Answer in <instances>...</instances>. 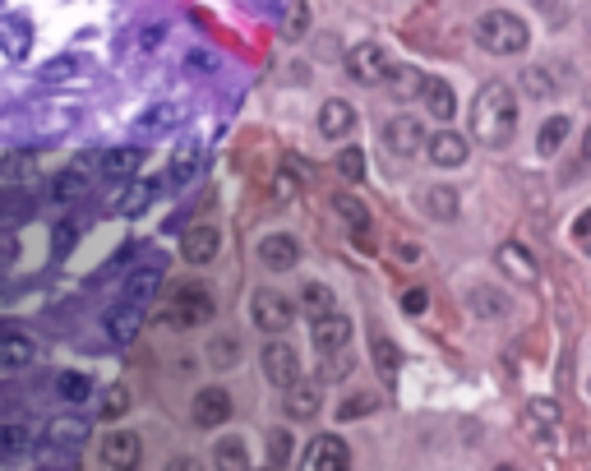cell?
<instances>
[{
    "mask_svg": "<svg viewBox=\"0 0 591 471\" xmlns=\"http://www.w3.org/2000/svg\"><path fill=\"white\" fill-rule=\"evenodd\" d=\"M513 130H518V93L504 79L481 84L476 88V102H471V134L485 148H504L513 139Z\"/></svg>",
    "mask_w": 591,
    "mask_h": 471,
    "instance_id": "6da1fadb",
    "label": "cell"
},
{
    "mask_svg": "<svg viewBox=\"0 0 591 471\" xmlns=\"http://www.w3.org/2000/svg\"><path fill=\"white\" fill-rule=\"evenodd\" d=\"M476 42L490 56H518V51H527V24L508 10H485L476 19Z\"/></svg>",
    "mask_w": 591,
    "mask_h": 471,
    "instance_id": "7a4b0ae2",
    "label": "cell"
},
{
    "mask_svg": "<svg viewBox=\"0 0 591 471\" xmlns=\"http://www.w3.org/2000/svg\"><path fill=\"white\" fill-rule=\"evenodd\" d=\"M213 296H208L199 282H185V287H176V296H171V305L162 310V324L167 328H199V324H213Z\"/></svg>",
    "mask_w": 591,
    "mask_h": 471,
    "instance_id": "3957f363",
    "label": "cell"
},
{
    "mask_svg": "<svg viewBox=\"0 0 591 471\" xmlns=\"http://www.w3.org/2000/svg\"><path fill=\"white\" fill-rule=\"evenodd\" d=\"M301 471H351V448L342 435H314L301 458Z\"/></svg>",
    "mask_w": 591,
    "mask_h": 471,
    "instance_id": "277c9868",
    "label": "cell"
},
{
    "mask_svg": "<svg viewBox=\"0 0 591 471\" xmlns=\"http://www.w3.org/2000/svg\"><path fill=\"white\" fill-rule=\"evenodd\" d=\"M388 51L379 47V42H361V47H351L347 51V74L356 79V84H384L388 79Z\"/></svg>",
    "mask_w": 591,
    "mask_h": 471,
    "instance_id": "5b68a950",
    "label": "cell"
},
{
    "mask_svg": "<svg viewBox=\"0 0 591 471\" xmlns=\"http://www.w3.org/2000/svg\"><path fill=\"white\" fill-rule=\"evenodd\" d=\"M250 319L264 328V333H287L291 319H296V310H291V301L287 296H278V291H254Z\"/></svg>",
    "mask_w": 591,
    "mask_h": 471,
    "instance_id": "8992f818",
    "label": "cell"
},
{
    "mask_svg": "<svg viewBox=\"0 0 591 471\" xmlns=\"http://www.w3.org/2000/svg\"><path fill=\"white\" fill-rule=\"evenodd\" d=\"M0 51H5V61H28V51H33V19L28 14H0Z\"/></svg>",
    "mask_w": 591,
    "mask_h": 471,
    "instance_id": "52a82bcc",
    "label": "cell"
},
{
    "mask_svg": "<svg viewBox=\"0 0 591 471\" xmlns=\"http://www.w3.org/2000/svg\"><path fill=\"white\" fill-rule=\"evenodd\" d=\"M190 416L199 430H218V425L231 421V393L227 388H199L190 402Z\"/></svg>",
    "mask_w": 591,
    "mask_h": 471,
    "instance_id": "ba28073f",
    "label": "cell"
},
{
    "mask_svg": "<svg viewBox=\"0 0 591 471\" xmlns=\"http://www.w3.org/2000/svg\"><path fill=\"white\" fill-rule=\"evenodd\" d=\"M522 425H527V435L536 448H550L555 444V430H559V402L555 398H531L527 402V416H522Z\"/></svg>",
    "mask_w": 591,
    "mask_h": 471,
    "instance_id": "9c48e42d",
    "label": "cell"
},
{
    "mask_svg": "<svg viewBox=\"0 0 591 471\" xmlns=\"http://www.w3.org/2000/svg\"><path fill=\"white\" fill-rule=\"evenodd\" d=\"M495 264L504 278H513L518 287H536V278H541V268H536V259H531L527 250H522L518 241H504L495 250Z\"/></svg>",
    "mask_w": 591,
    "mask_h": 471,
    "instance_id": "30bf717a",
    "label": "cell"
},
{
    "mask_svg": "<svg viewBox=\"0 0 591 471\" xmlns=\"http://www.w3.org/2000/svg\"><path fill=\"white\" fill-rule=\"evenodd\" d=\"M139 458H144V444H139L134 430H111V435L102 439V462H107V467L134 471L139 467Z\"/></svg>",
    "mask_w": 591,
    "mask_h": 471,
    "instance_id": "8fae6325",
    "label": "cell"
},
{
    "mask_svg": "<svg viewBox=\"0 0 591 471\" xmlns=\"http://www.w3.org/2000/svg\"><path fill=\"white\" fill-rule=\"evenodd\" d=\"M467 139H462L458 130H439V134H425V157L435 162L439 171H448V167H462L467 162Z\"/></svg>",
    "mask_w": 591,
    "mask_h": 471,
    "instance_id": "7c38bea8",
    "label": "cell"
},
{
    "mask_svg": "<svg viewBox=\"0 0 591 471\" xmlns=\"http://www.w3.org/2000/svg\"><path fill=\"white\" fill-rule=\"evenodd\" d=\"M282 411H287L291 421H314L324 411V388L314 384V379H296L287 388V398H282Z\"/></svg>",
    "mask_w": 591,
    "mask_h": 471,
    "instance_id": "4fadbf2b",
    "label": "cell"
},
{
    "mask_svg": "<svg viewBox=\"0 0 591 471\" xmlns=\"http://www.w3.org/2000/svg\"><path fill=\"white\" fill-rule=\"evenodd\" d=\"M185 116H190L185 102H153L148 111L134 116V134H148V139H153V134H167V130H176V125H185Z\"/></svg>",
    "mask_w": 591,
    "mask_h": 471,
    "instance_id": "5bb4252c",
    "label": "cell"
},
{
    "mask_svg": "<svg viewBox=\"0 0 591 471\" xmlns=\"http://www.w3.org/2000/svg\"><path fill=\"white\" fill-rule=\"evenodd\" d=\"M264 375L278 388L296 384V379H301V356H296V347H287V342H268L264 347Z\"/></svg>",
    "mask_w": 591,
    "mask_h": 471,
    "instance_id": "9a60e30c",
    "label": "cell"
},
{
    "mask_svg": "<svg viewBox=\"0 0 591 471\" xmlns=\"http://www.w3.org/2000/svg\"><path fill=\"white\" fill-rule=\"evenodd\" d=\"M351 342V319L347 314H324V319H314V351L319 356H338V351H347Z\"/></svg>",
    "mask_w": 591,
    "mask_h": 471,
    "instance_id": "2e32d148",
    "label": "cell"
},
{
    "mask_svg": "<svg viewBox=\"0 0 591 471\" xmlns=\"http://www.w3.org/2000/svg\"><path fill=\"white\" fill-rule=\"evenodd\" d=\"M222 250V231L218 227H208V222H199V227H190L181 236V254H185V264H213Z\"/></svg>",
    "mask_w": 591,
    "mask_h": 471,
    "instance_id": "e0dca14e",
    "label": "cell"
},
{
    "mask_svg": "<svg viewBox=\"0 0 591 471\" xmlns=\"http://www.w3.org/2000/svg\"><path fill=\"white\" fill-rule=\"evenodd\" d=\"M259 264L268 268V273H291V268L301 264V245H296V236H264L259 241Z\"/></svg>",
    "mask_w": 591,
    "mask_h": 471,
    "instance_id": "ac0fdd59",
    "label": "cell"
},
{
    "mask_svg": "<svg viewBox=\"0 0 591 471\" xmlns=\"http://www.w3.org/2000/svg\"><path fill=\"white\" fill-rule=\"evenodd\" d=\"M333 213L351 227V241L361 245V254H370V208L361 199H351V194H333Z\"/></svg>",
    "mask_w": 591,
    "mask_h": 471,
    "instance_id": "d6986e66",
    "label": "cell"
},
{
    "mask_svg": "<svg viewBox=\"0 0 591 471\" xmlns=\"http://www.w3.org/2000/svg\"><path fill=\"white\" fill-rule=\"evenodd\" d=\"M384 139H388L393 153L411 157V153H421L425 148V125L416 121V116H393V121L384 125Z\"/></svg>",
    "mask_w": 591,
    "mask_h": 471,
    "instance_id": "ffe728a7",
    "label": "cell"
},
{
    "mask_svg": "<svg viewBox=\"0 0 591 471\" xmlns=\"http://www.w3.org/2000/svg\"><path fill=\"white\" fill-rule=\"evenodd\" d=\"M416 102H425V111H430V116H439V121H448V116L458 111L453 84H448V79H435V74H425V79H421V93H416Z\"/></svg>",
    "mask_w": 591,
    "mask_h": 471,
    "instance_id": "44dd1931",
    "label": "cell"
},
{
    "mask_svg": "<svg viewBox=\"0 0 591 471\" xmlns=\"http://www.w3.org/2000/svg\"><path fill=\"white\" fill-rule=\"evenodd\" d=\"M139 324H144V314H139V305H116V310H107V319H102V328H107V338L116 342V347H130L134 338H139Z\"/></svg>",
    "mask_w": 591,
    "mask_h": 471,
    "instance_id": "7402d4cb",
    "label": "cell"
},
{
    "mask_svg": "<svg viewBox=\"0 0 591 471\" xmlns=\"http://www.w3.org/2000/svg\"><path fill=\"white\" fill-rule=\"evenodd\" d=\"M351 130H356V111H351V102L328 97L324 107H319V134H324V139H347Z\"/></svg>",
    "mask_w": 591,
    "mask_h": 471,
    "instance_id": "603a6c76",
    "label": "cell"
},
{
    "mask_svg": "<svg viewBox=\"0 0 591 471\" xmlns=\"http://www.w3.org/2000/svg\"><path fill=\"white\" fill-rule=\"evenodd\" d=\"M97 167L102 176H121V181H134V171L144 167V148H107V153H97Z\"/></svg>",
    "mask_w": 591,
    "mask_h": 471,
    "instance_id": "cb8c5ba5",
    "label": "cell"
},
{
    "mask_svg": "<svg viewBox=\"0 0 591 471\" xmlns=\"http://www.w3.org/2000/svg\"><path fill=\"white\" fill-rule=\"evenodd\" d=\"M213 467H218V471H254L245 439L241 435H222L218 444H213Z\"/></svg>",
    "mask_w": 591,
    "mask_h": 471,
    "instance_id": "d4e9b609",
    "label": "cell"
},
{
    "mask_svg": "<svg viewBox=\"0 0 591 471\" xmlns=\"http://www.w3.org/2000/svg\"><path fill=\"white\" fill-rule=\"evenodd\" d=\"M33 356L37 342L28 333H0V365L5 370H24V365H33Z\"/></svg>",
    "mask_w": 591,
    "mask_h": 471,
    "instance_id": "484cf974",
    "label": "cell"
},
{
    "mask_svg": "<svg viewBox=\"0 0 591 471\" xmlns=\"http://www.w3.org/2000/svg\"><path fill=\"white\" fill-rule=\"evenodd\" d=\"M421 208L435 222H453V218H458V190H448V185H430V190L421 194Z\"/></svg>",
    "mask_w": 591,
    "mask_h": 471,
    "instance_id": "4316f807",
    "label": "cell"
},
{
    "mask_svg": "<svg viewBox=\"0 0 591 471\" xmlns=\"http://www.w3.org/2000/svg\"><path fill=\"white\" fill-rule=\"evenodd\" d=\"M157 194H162V181H130V190L121 194V213L125 218H139V213H144V208H153V199Z\"/></svg>",
    "mask_w": 591,
    "mask_h": 471,
    "instance_id": "83f0119b",
    "label": "cell"
},
{
    "mask_svg": "<svg viewBox=\"0 0 591 471\" xmlns=\"http://www.w3.org/2000/svg\"><path fill=\"white\" fill-rule=\"evenodd\" d=\"M296 310L310 314V319H324V314H333V291L324 282H305L301 296H296Z\"/></svg>",
    "mask_w": 591,
    "mask_h": 471,
    "instance_id": "f1b7e54d",
    "label": "cell"
},
{
    "mask_svg": "<svg viewBox=\"0 0 591 471\" xmlns=\"http://www.w3.org/2000/svg\"><path fill=\"white\" fill-rule=\"evenodd\" d=\"M467 310L476 314V319H504V314H508V296H499L495 287H476L467 296Z\"/></svg>",
    "mask_w": 591,
    "mask_h": 471,
    "instance_id": "f546056e",
    "label": "cell"
},
{
    "mask_svg": "<svg viewBox=\"0 0 591 471\" xmlns=\"http://www.w3.org/2000/svg\"><path fill=\"white\" fill-rule=\"evenodd\" d=\"M421 79H425V74L416 70V65H388L384 84L393 88V97H398V102H411V97L421 93Z\"/></svg>",
    "mask_w": 591,
    "mask_h": 471,
    "instance_id": "4dcf8cb0",
    "label": "cell"
},
{
    "mask_svg": "<svg viewBox=\"0 0 591 471\" xmlns=\"http://www.w3.org/2000/svg\"><path fill=\"white\" fill-rule=\"evenodd\" d=\"M84 194H88L84 171H61V176H51V199H56V204H79Z\"/></svg>",
    "mask_w": 591,
    "mask_h": 471,
    "instance_id": "1f68e13d",
    "label": "cell"
},
{
    "mask_svg": "<svg viewBox=\"0 0 591 471\" xmlns=\"http://www.w3.org/2000/svg\"><path fill=\"white\" fill-rule=\"evenodd\" d=\"M568 130H573V121H568V116H550V121L541 125V134H536V153H541V157H555L559 148H564Z\"/></svg>",
    "mask_w": 591,
    "mask_h": 471,
    "instance_id": "d6a6232c",
    "label": "cell"
},
{
    "mask_svg": "<svg viewBox=\"0 0 591 471\" xmlns=\"http://www.w3.org/2000/svg\"><path fill=\"white\" fill-rule=\"evenodd\" d=\"M199 167H204V148L199 144H181L176 153H171V181L176 185H185Z\"/></svg>",
    "mask_w": 591,
    "mask_h": 471,
    "instance_id": "836d02e7",
    "label": "cell"
},
{
    "mask_svg": "<svg viewBox=\"0 0 591 471\" xmlns=\"http://www.w3.org/2000/svg\"><path fill=\"white\" fill-rule=\"evenodd\" d=\"M37 74H42L47 84H70V79H79V74H84V61H79L74 51H65V56H51V61L42 65Z\"/></svg>",
    "mask_w": 591,
    "mask_h": 471,
    "instance_id": "e575fe53",
    "label": "cell"
},
{
    "mask_svg": "<svg viewBox=\"0 0 591 471\" xmlns=\"http://www.w3.org/2000/svg\"><path fill=\"white\" fill-rule=\"evenodd\" d=\"M56 398L61 402H88L93 398V379L79 375V370H61V375H56Z\"/></svg>",
    "mask_w": 591,
    "mask_h": 471,
    "instance_id": "d590c367",
    "label": "cell"
},
{
    "mask_svg": "<svg viewBox=\"0 0 591 471\" xmlns=\"http://www.w3.org/2000/svg\"><path fill=\"white\" fill-rule=\"evenodd\" d=\"M157 268H144V273H130L125 278V305H144V301H153L157 296Z\"/></svg>",
    "mask_w": 591,
    "mask_h": 471,
    "instance_id": "8d00e7d4",
    "label": "cell"
},
{
    "mask_svg": "<svg viewBox=\"0 0 591 471\" xmlns=\"http://www.w3.org/2000/svg\"><path fill=\"white\" fill-rule=\"evenodd\" d=\"M33 448V430L28 425H0V453L5 458H24Z\"/></svg>",
    "mask_w": 591,
    "mask_h": 471,
    "instance_id": "74e56055",
    "label": "cell"
},
{
    "mask_svg": "<svg viewBox=\"0 0 591 471\" xmlns=\"http://www.w3.org/2000/svg\"><path fill=\"white\" fill-rule=\"evenodd\" d=\"M370 356H374V365H379V375H384V379H398V365H402L398 342L374 338V342H370Z\"/></svg>",
    "mask_w": 591,
    "mask_h": 471,
    "instance_id": "f35d334b",
    "label": "cell"
},
{
    "mask_svg": "<svg viewBox=\"0 0 591 471\" xmlns=\"http://www.w3.org/2000/svg\"><path fill=\"white\" fill-rule=\"evenodd\" d=\"M125 411H130V388H125V384L102 388V402H97V416H102V421H116V416H125Z\"/></svg>",
    "mask_w": 591,
    "mask_h": 471,
    "instance_id": "ab89813d",
    "label": "cell"
},
{
    "mask_svg": "<svg viewBox=\"0 0 591 471\" xmlns=\"http://www.w3.org/2000/svg\"><path fill=\"white\" fill-rule=\"evenodd\" d=\"M236 361H241V342H236V338H213V342H208V365L231 370Z\"/></svg>",
    "mask_w": 591,
    "mask_h": 471,
    "instance_id": "60d3db41",
    "label": "cell"
},
{
    "mask_svg": "<svg viewBox=\"0 0 591 471\" xmlns=\"http://www.w3.org/2000/svg\"><path fill=\"white\" fill-rule=\"evenodd\" d=\"M522 88L531 97H555V74H545V65H527L522 70Z\"/></svg>",
    "mask_w": 591,
    "mask_h": 471,
    "instance_id": "b9f144b4",
    "label": "cell"
},
{
    "mask_svg": "<svg viewBox=\"0 0 591 471\" xmlns=\"http://www.w3.org/2000/svg\"><path fill=\"white\" fill-rule=\"evenodd\" d=\"M33 162H37V157L28 153V148H24V153H5V157H0V176H5V181H24L28 171H33Z\"/></svg>",
    "mask_w": 591,
    "mask_h": 471,
    "instance_id": "7bdbcfd3",
    "label": "cell"
},
{
    "mask_svg": "<svg viewBox=\"0 0 591 471\" xmlns=\"http://www.w3.org/2000/svg\"><path fill=\"white\" fill-rule=\"evenodd\" d=\"M370 411H379V398H374V393H351L338 407V421H356V416H370Z\"/></svg>",
    "mask_w": 591,
    "mask_h": 471,
    "instance_id": "ee69618b",
    "label": "cell"
},
{
    "mask_svg": "<svg viewBox=\"0 0 591 471\" xmlns=\"http://www.w3.org/2000/svg\"><path fill=\"white\" fill-rule=\"evenodd\" d=\"M338 171L347 176L351 185H361L365 181V153H361V148H342V153H338Z\"/></svg>",
    "mask_w": 591,
    "mask_h": 471,
    "instance_id": "f6af8a7d",
    "label": "cell"
},
{
    "mask_svg": "<svg viewBox=\"0 0 591 471\" xmlns=\"http://www.w3.org/2000/svg\"><path fill=\"white\" fill-rule=\"evenodd\" d=\"M268 458H273V467H287V458H291V435L287 430H268Z\"/></svg>",
    "mask_w": 591,
    "mask_h": 471,
    "instance_id": "bcb514c9",
    "label": "cell"
},
{
    "mask_svg": "<svg viewBox=\"0 0 591 471\" xmlns=\"http://www.w3.org/2000/svg\"><path fill=\"white\" fill-rule=\"evenodd\" d=\"M351 370H356V356L338 351V356H324V370H319V379H347Z\"/></svg>",
    "mask_w": 591,
    "mask_h": 471,
    "instance_id": "7dc6e473",
    "label": "cell"
},
{
    "mask_svg": "<svg viewBox=\"0 0 591 471\" xmlns=\"http://www.w3.org/2000/svg\"><path fill=\"white\" fill-rule=\"evenodd\" d=\"M51 439H56V444H79V439H84V425L79 421H51Z\"/></svg>",
    "mask_w": 591,
    "mask_h": 471,
    "instance_id": "c3c4849f",
    "label": "cell"
},
{
    "mask_svg": "<svg viewBox=\"0 0 591 471\" xmlns=\"http://www.w3.org/2000/svg\"><path fill=\"white\" fill-rule=\"evenodd\" d=\"M305 24H310V10H305V5H291L287 19H282V33H287V37H301Z\"/></svg>",
    "mask_w": 591,
    "mask_h": 471,
    "instance_id": "681fc988",
    "label": "cell"
},
{
    "mask_svg": "<svg viewBox=\"0 0 591 471\" xmlns=\"http://www.w3.org/2000/svg\"><path fill=\"white\" fill-rule=\"evenodd\" d=\"M425 305H430V296H425V291H421V287H411V291H407V296H402V310H407V314H421V310H425Z\"/></svg>",
    "mask_w": 591,
    "mask_h": 471,
    "instance_id": "f907efd6",
    "label": "cell"
},
{
    "mask_svg": "<svg viewBox=\"0 0 591 471\" xmlns=\"http://www.w3.org/2000/svg\"><path fill=\"white\" fill-rule=\"evenodd\" d=\"M185 65H190L194 74H208V70H213V56H208V51H190V56H185Z\"/></svg>",
    "mask_w": 591,
    "mask_h": 471,
    "instance_id": "816d5d0a",
    "label": "cell"
},
{
    "mask_svg": "<svg viewBox=\"0 0 591 471\" xmlns=\"http://www.w3.org/2000/svg\"><path fill=\"white\" fill-rule=\"evenodd\" d=\"M398 259H402V264H416V259H421V245H416V241H402V245H398Z\"/></svg>",
    "mask_w": 591,
    "mask_h": 471,
    "instance_id": "f5cc1de1",
    "label": "cell"
},
{
    "mask_svg": "<svg viewBox=\"0 0 591 471\" xmlns=\"http://www.w3.org/2000/svg\"><path fill=\"white\" fill-rule=\"evenodd\" d=\"M167 471H204V462H199V458H171Z\"/></svg>",
    "mask_w": 591,
    "mask_h": 471,
    "instance_id": "db71d44e",
    "label": "cell"
},
{
    "mask_svg": "<svg viewBox=\"0 0 591 471\" xmlns=\"http://www.w3.org/2000/svg\"><path fill=\"white\" fill-rule=\"evenodd\" d=\"M70 245H74V227L61 222V227H56V250H70Z\"/></svg>",
    "mask_w": 591,
    "mask_h": 471,
    "instance_id": "11a10c76",
    "label": "cell"
},
{
    "mask_svg": "<svg viewBox=\"0 0 591 471\" xmlns=\"http://www.w3.org/2000/svg\"><path fill=\"white\" fill-rule=\"evenodd\" d=\"M139 42H144V47H157V42H162V24H144V37H139Z\"/></svg>",
    "mask_w": 591,
    "mask_h": 471,
    "instance_id": "9f6ffc18",
    "label": "cell"
},
{
    "mask_svg": "<svg viewBox=\"0 0 591 471\" xmlns=\"http://www.w3.org/2000/svg\"><path fill=\"white\" fill-rule=\"evenodd\" d=\"M541 10H545V19H555V24L568 19V5H541Z\"/></svg>",
    "mask_w": 591,
    "mask_h": 471,
    "instance_id": "6f0895ef",
    "label": "cell"
},
{
    "mask_svg": "<svg viewBox=\"0 0 591 471\" xmlns=\"http://www.w3.org/2000/svg\"><path fill=\"white\" fill-rule=\"evenodd\" d=\"M587 231H591V208H587V213H582V218H578V227H573V236H587Z\"/></svg>",
    "mask_w": 591,
    "mask_h": 471,
    "instance_id": "680465c9",
    "label": "cell"
},
{
    "mask_svg": "<svg viewBox=\"0 0 591 471\" xmlns=\"http://www.w3.org/2000/svg\"><path fill=\"white\" fill-rule=\"evenodd\" d=\"M582 157L591 162V125H587V134H582Z\"/></svg>",
    "mask_w": 591,
    "mask_h": 471,
    "instance_id": "91938a15",
    "label": "cell"
},
{
    "mask_svg": "<svg viewBox=\"0 0 591 471\" xmlns=\"http://www.w3.org/2000/svg\"><path fill=\"white\" fill-rule=\"evenodd\" d=\"M42 471H74V467H42Z\"/></svg>",
    "mask_w": 591,
    "mask_h": 471,
    "instance_id": "94428289",
    "label": "cell"
},
{
    "mask_svg": "<svg viewBox=\"0 0 591 471\" xmlns=\"http://www.w3.org/2000/svg\"><path fill=\"white\" fill-rule=\"evenodd\" d=\"M495 471H518V467H495Z\"/></svg>",
    "mask_w": 591,
    "mask_h": 471,
    "instance_id": "6125c7cd",
    "label": "cell"
},
{
    "mask_svg": "<svg viewBox=\"0 0 591 471\" xmlns=\"http://www.w3.org/2000/svg\"><path fill=\"white\" fill-rule=\"evenodd\" d=\"M264 471H278V467H264Z\"/></svg>",
    "mask_w": 591,
    "mask_h": 471,
    "instance_id": "be15d7a7",
    "label": "cell"
},
{
    "mask_svg": "<svg viewBox=\"0 0 591 471\" xmlns=\"http://www.w3.org/2000/svg\"><path fill=\"white\" fill-rule=\"evenodd\" d=\"M134 471H139V467H134Z\"/></svg>",
    "mask_w": 591,
    "mask_h": 471,
    "instance_id": "e7e4bbea",
    "label": "cell"
}]
</instances>
